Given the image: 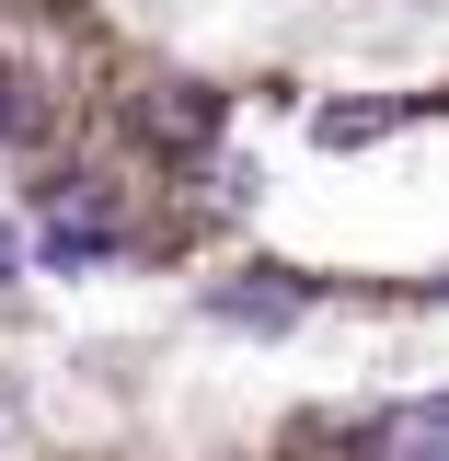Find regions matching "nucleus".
<instances>
[{
  "label": "nucleus",
  "instance_id": "3",
  "mask_svg": "<svg viewBox=\"0 0 449 461\" xmlns=\"http://www.w3.org/2000/svg\"><path fill=\"white\" fill-rule=\"evenodd\" d=\"M392 104H323V150H357V139H381Z\"/></svg>",
  "mask_w": 449,
  "mask_h": 461
},
{
  "label": "nucleus",
  "instance_id": "1",
  "mask_svg": "<svg viewBox=\"0 0 449 461\" xmlns=\"http://www.w3.org/2000/svg\"><path fill=\"white\" fill-rule=\"evenodd\" d=\"M139 127H150V139H173V150H208V139H220V93H184V81H173V93H150V115H139Z\"/></svg>",
  "mask_w": 449,
  "mask_h": 461
},
{
  "label": "nucleus",
  "instance_id": "5",
  "mask_svg": "<svg viewBox=\"0 0 449 461\" xmlns=\"http://www.w3.org/2000/svg\"><path fill=\"white\" fill-rule=\"evenodd\" d=\"M403 438H427V450H449V393H427V403H403Z\"/></svg>",
  "mask_w": 449,
  "mask_h": 461
},
{
  "label": "nucleus",
  "instance_id": "2",
  "mask_svg": "<svg viewBox=\"0 0 449 461\" xmlns=\"http://www.w3.org/2000/svg\"><path fill=\"white\" fill-rule=\"evenodd\" d=\"M220 323H265V335H277V323H300V288H230Z\"/></svg>",
  "mask_w": 449,
  "mask_h": 461
},
{
  "label": "nucleus",
  "instance_id": "4",
  "mask_svg": "<svg viewBox=\"0 0 449 461\" xmlns=\"http://www.w3.org/2000/svg\"><path fill=\"white\" fill-rule=\"evenodd\" d=\"M35 127H47V104H35L23 81H0V139H35Z\"/></svg>",
  "mask_w": 449,
  "mask_h": 461
}]
</instances>
